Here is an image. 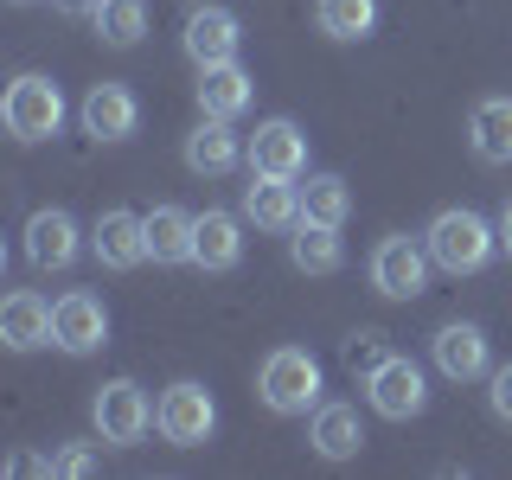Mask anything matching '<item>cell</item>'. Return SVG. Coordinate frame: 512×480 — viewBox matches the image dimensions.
<instances>
[{
    "label": "cell",
    "instance_id": "6da1fadb",
    "mask_svg": "<svg viewBox=\"0 0 512 480\" xmlns=\"http://www.w3.org/2000/svg\"><path fill=\"white\" fill-rule=\"evenodd\" d=\"M423 244H429V263H436L442 276H474V269H487L500 231H493L480 212H468V205H448V212L429 218Z\"/></svg>",
    "mask_w": 512,
    "mask_h": 480
},
{
    "label": "cell",
    "instance_id": "7a4b0ae2",
    "mask_svg": "<svg viewBox=\"0 0 512 480\" xmlns=\"http://www.w3.org/2000/svg\"><path fill=\"white\" fill-rule=\"evenodd\" d=\"M256 397H263L276 416H308L320 410V359L301 346H276L256 372Z\"/></svg>",
    "mask_w": 512,
    "mask_h": 480
},
{
    "label": "cell",
    "instance_id": "3957f363",
    "mask_svg": "<svg viewBox=\"0 0 512 480\" xmlns=\"http://www.w3.org/2000/svg\"><path fill=\"white\" fill-rule=\"evenodd\" d=\"M0 122H7L13 141H52L64 128V90L45 71H26L7 84V103H0Z\"/></svg>",
    "mask_w": 512,
    "mask_h": 480
},
{
    "label": "cell",
    "instance_id": "277c9868",
    "mask_svg": "<svg viewBox=\"0 0 512 480\" xmlns=\"http://www.w3.org/2000/svg\"><path fill=\"white\" fill-rule=\"evenodd\" d=\"M90 423L109 448H135L154 429V404L135 378H109V384H96V397H90Z\"/></svg>",
    "mask_w": 512,
    "mask_h": 480
},
{
    "label": "cell",
    "instance_id": "5b68a950",
    "mask_svg": "<svg viewBox=\"0 0 512 480\" xmlns=\"http://www.w3.org/2000/svg\"><path fill=\"white\" fill-rule=\"evenodd\" d=\"M154 429H160V442H173V448H199V442H212V429H218V404H212V391L205 384H167L160 391V404H154Z\"/></svg>",
    "mask_w": 512,
    "mask_h": 480
},
{
    "label": "cell",
    "instance_id": "8992f818",
    "mask_svg": "<svg viewBox=\"0 0 512 480\" xmlns=\"http://www.w3.org/2000/svg\"><path fill=\"white\" fill-rule=\"evenodd\" d=\"M365 397H372L378 416L410 423V416H423V404H429V384H423V372H416V359H404V352H384L378 365H365Z\"/></svg>",
    "mask_w": 512,
    "mask_h": 480
},
{
    "label": "cell",
    "instance_id": "52a82bcc",
    "mask_svg": "<svg viewBox=\"0 0 512 480\" xmlns=\"http://www.w3.org/2000/svg\"><path fill=\"white\" fill-rule=\"evenodd\" d=\"M429 244H416V237H384L372 250V288L391 301H416L429 288Z\"/></svg>",
    "mask_w": 512,
    "mask_h": 480
},
{
    "label": "cell",
    "instance_id": "ba28073f",
    "mask_svg": "<svg viewBox=\"0 0 512 480\" xmlns=\"http://www.w3.org/2000/svg\"><path fill=\"white\" fill-rule=\"evenodd\" d=\"M244 160H250V173H269V180H301V173H308V135H301L288 116L256 122Z\"/></svg>",
    "mask_w": 512,
    "mask_h": 480
},
{
    "label": "cell",
    "instance_id": "9c48e42d",
    "mask_svg": "<svg viewBox=\"0 0 512 480\" xmlns=\"http://www.w3.org/2000/svg\"><path fill=\"white\" fill-rule=\"evenodd\" d=\"M77 122H84L90 141H128L141 128V96L128 90V84H116V77H103V84H90Z\"/></svg>",
    "mask_w": 512,
    "mask_h": 480
},
{
    "label": "cell",
    "instance_id": "30bf717a",
    "mask_svg": "<svg viewBox=\"0 0 512 480\" xmlns=\"http://www.w3.org/2000/svg\"><path fill=\"white\" fill-rule=\"evenodd\" d=\"M52 346L64 352H96V346H109V314H103V301L90 295V288H71V295L58 301V314H52Z\"/></svg>",
    "mask_w": 512,
    "mask_h": 480
},
{
    "label": "cell",
    "instance_id": "8fae6325",
    "mask_svg": "<svg viewBox=\"0 0 512 480\" xmlns=\"http://www.w3.org/2000/svg\"><path fill=\"white\" fill-rule=\"evenodd\" d=\"M90 250L103 269H141L148 263V218L141 212H103L90 224Z\"/></svg>",
    "mask_w": 512,
    "mask_h": 480
},
{
    "label": "cell",
    "instance_id": "7c38bea8",
    "mask_svg": "<svg viewBox=\"0 0 512 480\" xmlns=\"http://www.w3.org/2000/svg\"><path fill=\"white\" fill-rule=\"evenodd\" d=\"M77 250H84V231H77L71 212L45 205V212L26 218V256H32V269H71Z\"/></svg>",
    "mask_w": 512,
    "mask_h": 480
},
{
    "label": "cell",
    "instance_id": "4fadbf2b",
    "mask_svg": "<svg viewBox=\"0 0 512 480\" xmlns=\"http://www.w3.org/2000/svg\"><path fill=\"white\" fill-rule=\"evenodd\" d=\"M52 314H58V301L32 295V288H13V295L0 301V340H7L13 352L52 346Z\"/></svg>",
    "mask_w": 512,
    "mask_h": 480
},
{
    "label": "cell",
    "instance_id": "5bb4252c",
    "mask_svg": "<svg viewBox=\"0 0 512 480\" xmlns=\"http://www.w3.org/2000/svg\"><path fill=\"white\" fill-rule=\"evenodd\" d=\"M429 352H436V372L455 378V384L487 378V333H480L474 320H448L436 340H429Z\"/></svg>",
    "mask_w": 512,
    "mask_h": 480
},
{
    "label": "cell",
    "instance_id": "9a60e30c",
    "mask_svg": "<svg viewBox=\"0 0 512 480\" xmlns=\"http://www.w3.org/2000/svg\"><path fill=\"white\" fill-rule=\"evenodd\" d=\"M237 45H244V26H237V13H224V7H199L186 20V58L199 64H231L237 58Z\"/></svg>",
    "mask_w": 512,
    "mask_h": 480
},
{
    "label": "cell",
    "instance_id": "2e32d148",
    "mask_svg": "<svg viewBox=\"0 0 512 480\" xmlns=\"http://www.w3.org/2000/svg\"><path fill=\"white\" fill-rule=\"evenodd\" d=\"M244 224H256V231H295V224H301V192H295V180L250 173V186H244Z\"/></svg>",
    "mask_w": 512,
    "mask_h": 480
},
{
    "label": "cell",
    "instance_id": "e0dca14e",
    "mask_svg": "<svg viewBox=\"0 0 512 480\" xmlns=\"http://www.w3.org/2000/svg\"><path fill=\"white\" fill-rule=\"evenodd\" d=\"M237 160H244V141L231 135V122L205 116V122L186 135V167L199 173V180H224V173H231Z\"/></svg>",
    "mask_w": 512,
    "mask_h": 480
},
{
    "label": "cell",
    "instance_id": "ac0fdd59",
    "mask_svg": "<svg viewBox=\"0 0 512 480\" xmlns=\"http://www.w3.org/2000/svg\"><path fill=\"white\" fill-rule=\"evenodd\" d=\"M468 148L487 167H512V96H487L468 116Z\"/></svg>",
    "mask_w": 512,
    "mask_h": 480
},
{
    "label": "cell",
    "instance_id": "d6986e66",
    "mask_svg": "<svg viewBox=\"0 0 512 480\" xmlns=\"http://www.w3.org/2000/svg\"><path fill=\"white\" fill-rule=\"evenodd\" d=\"M250 96H256V84H250V71L244 64H205L199 71V109L205 116H218V122H237L250 109Z\"/></svg>",
    "mask_w": 512,
    "mask_h": 480
},
{
    "label": "cell",
    "instance_id": "ffe728a7",
    "mask_svg": "<svg viewBox=\"0 0 512 480\" xmlns=\"http://www.w3.org/2000/svg\"><path fill=\"white\" fill-rule=\"evenodd\" d=\"M308 442H314V455L320 461H352L365 448V423H359V410L352 404H320L314 410V423H308Z\"/></svg>",
    "mask_w": 512,
    "mask_h": 480
},
{
    "label": "cell",
    "instance_id": "44dd1931",
    "mask_svg": "<svg viewBox=\"0 0 512 480\" xmlns=\"http://www.w3.org/2000/svg\"><path fill=\"white\" fill-rule=\"evenodd\" d=\"M192 263H199V269H237V263H244V218H231V212H199Z\"/></svg>",
    "mask_w": 512,
    "mask_h": 480
},
{
    "label": "cell",
    "instance_id": "7402d4cb",
    "mask_svg": "<svg viewBox=\"0 0 512 480\" xmlns=\"http://www.w3.org/2000/svg\"><path fill=\"white\" fill-rule=\"evenodd\" d=\"M192 237H199V218L180 212V205H154L148 212V256L154 263H192Z\"/></svg>",
    "mask_w": 512,
    "mask_h": 480
},
{
    "label": "cell",
    "instance_id": "603a6c76",
    "mask_svg": "<svg viewBox=\"0 0 512 480\" xmlns=\"http://www.w3.org/2000/svg\"><path fill=\"white\" fill-rule=\"evenodd\" d=\"M288 256H295L301 276H333V269L346 263L340 231H327V224H295V237H288Z\"/></svg>",
    "mask_w": 512,
    "mask_h": 480
},
{
    "label": "cell",
    "instance_id": "cb8c5ba5",
    "mask_svg": "<svg viewBox=\"0 0 512 480\" xmlns=\"http://www.w3.org/2000/svg\"><path fill=\"white\" fill-rule=\"evenodd\" d=\"M352 218V192L340 173H314L308 186H301V224H327V231H340Z\"/></svg>",
    "mask_w": 512,
    "mask_h": 480
},
{
    "label": "cell",
    "instance_id": "d4e9b609",
    "mask_svg": "<svg viewBox=\"0 0 512 480\" xmlns=\"http://www.w3.org/2000/svg\"><path fill=\"white\" fill-rule=\"evenodd\" d=\"M96 39L128 52V45H141V32H148V0H103V7L90 13Z\"/></svg>",
    "mask_w": 512,
    "mask_h": 480
},
{
    "label": "cell",
    "instance_id": "484cf974",
    "mask_svg": "<svg viewBox=\"0 0 512 480\" xmlns=\"http://www.w3.org/2000/svg\"><path fill=\"white\" fill-rule=\"evenodd\" d=\"M314 20H320V32H327V39L352 45V39H365V32L378 26V0H320Z\"/></svg>",
    "mask_w": 512,
    "mask_h": 480
},
{
    "label": "cell",
    "instance_id": "4316f807",
    "mask_svg": "<svg viewBox=\"0 0 512 480\" xmlns=\"http://www.w3.org/2000/svg\"><path fill=\"white\" fill-rule=\"evenodd\" d=\"M487 404L500 423H512V365H500V372H487Z\"/></svg>",
    "mask_w": 512,
    "mask_h": 480
},
{
    "label": "cell",
    "instance_id": "83f0119b",
    "mask_svg": "<svg viewBox=\"0 0 512 480\" xmlns=\"http://www.w3.org/2000/svg\"><path fill=\"white\" fill-rule=\"evenodd\" d=\"M58 474H90V455H84V448H64V455H58Z\"/></svg>",
    "mask_w": 512,
    "mask_h": 480
},
{
    "label": "cell",
    "instance_id": "f1b7e54d",
    "mask_svg": "<svg viewBox=\"0 0 512 480\" xmlns=\"http://www.w3.org/2000/svg\"><path fill=\"white\" fill-rule=\"evenodd\" d=\"M500 250L512 256V199H506V212H500Z\"/></svg>",
    "mask_w": 512,
    "mask_h": 480
},
{
    "label": "cell",
    "instance_id": "f546056e",
    "mask_svg": "<svg viewBox=\"0 0 512 480\" xmlns=\"http://www.w3.org/2000/svg\"><path fill=\"white\" fill-rule=\"evenodd\" d=\"M58 7H64V13H96L103 0H58Z\"/></svg>",
    "mask_w": 512,
    "mask_h": 480
},
{
    "label": "cell",
    "instance_id": "4dcf8cb0",
    "mask_svg": "<svg viewBox=\"0 0 512 480\" xmlns=\"http://www.w3.org/2000/svg\"><path fill=\"white\" fill-rule=\"evenodd\" d=\"M13 7H32V0H13Z\"/></svg>",
    "mask_w": 512,
    "mask_h": 480
}]
</instances>
